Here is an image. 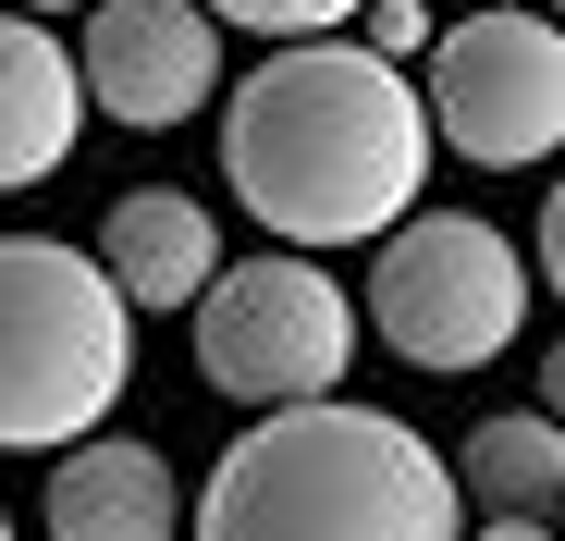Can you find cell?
Masks as SVG:
<instances>
[{
  "mask_svg": "<svg viewBox=\"0 0 565 541\" xmlns=\"http://www.w3.org/2000/svg\"><path fill=\"white\" fill-rule=\"evenodd\" d=\"M430 160L418 74L356 38H270L222 99V172L270 246H369L418 210Z\"/></svg>",
  "mask_w": 565,
  "mask_h": 541,
  "instance_id": "cell-1",
  "label": "cell"
},
{
  "mask_svg": "<svg viewBox=\"0 0 565 541\" xmlns=\"http://www.w3.org/2000/svg\"><path fill=\"white\" fill-rule=\"evenodd\" d=\"M455 468L382 406L296 394L258 406L198 492V541H455Z\"/></svg>",
  "mask_w": 565,
  "mask_h": 541,
  "instance_id": "cell-2",
  "label": "cell"
},
{
  "mask_svg": "<svg viewBox=\"0 0 565 541\" xmlns=\"http://www.w3.org/2000/svg\"><path fill=\"white\" fill-rule=\"evenodd\" d=\"M136 370V308L62 234H0V456L99 431Z\"/></svg>",
  "mask_w": 565,
  "mask_h": 541,
  "instance_id": "cell-3",
  "label": "cell"
},
{
  "mask_svg": "<svg viewBox=\"0 0 565 541\" xmlns=\"http://www.w3.org/2000/svg\"><path fill=\"white\" fill-rule=\"evenodd\" d=\"M382 258H369V332H382L406 370H492V357L529 332L541 284H529V258L516 234H492L480 210H406L369 234Z\"/></svg>",
  "mask_w": 565,
  "mask_h": 541,
  "instance_id": "cell-4",
  "label": "cell"
},
{
  "mask_svg": "<svg viewBox=\"0 0 565 541\" xmlns=\"http://www.w3.org/2000/svg\"><path fill=\"white\" fill-rule=\"evenodd\" d=\"M184 320H198V382L234 406H296V394H332L356 370V296L308 246L210 270L184 296Z\"/></svg>",
  "mask_w": 565,
  "mask_h": 541,
  "instance_id": "cell-5",
  "label": "cell"
},
{
  "mask_svg": "<svg viewBox=\"0 0 565 541\" xmlns=\"http://www.w3.org/2000/svg\"><path fill=\"white\" fill-rule=\"evenodd\" d=\"M430 148H455L467 172H529L565 148V25L516 13V0H480V13L430 25Z\"/></svg>",
  "mask_w": 565,
  "mask_h": 541,
  "instance_id": "cell-6",
  "label": "cell"
},
{
  "mask_svg": "<svg viewBox=\"0 0 565 541\" xmlns=\"http://www.w3.org/2000/svg\"><path fill=\"white\" fill-rule=\"evenodd\" d=\"M86 112H111L136 136H172L210 112L222 86V25L198 0H86V50H74Z\"/></svg>",
  "mask_w": 565,
  "mask_h": 541,
  "instance_id": "cell-7",
  "label": "cell"
},
{
  "mask_svg": "<svg viewBox=\"0 0 565 541\" xmlns=\"http://www.w3.org/2000/svg\"><path fill=\"white\" fill-rule=\"evenodd\" d=\"M50 541H184V480L136 431H74L50 443Z\"/></svg>",
  "mask_w": 565,
  "mask_h": 541,
  "instance_id": "cell-8",
  "label": "cell"
},
{
  "mask_svg": "<svg viewBox=\"0 0 565 541\" xmlns=\"http://www.w3.org/2000/svg\"><path fill=\"white\" fill-rule=\"evenodd\" d=\"M86 136V86H74V50L0 0V198L13 185H50Z\"/></svg>",
  "mask_w": 565,
  "mask_h": 541,
  "instance_id": "cell-9",
  "label": "cell"
},
{
  "mask_svg": "<svg viewBox=\"0 0 565 541\" xmlns=\"http://www.w3.org/2000/svg\"><path fill=\"white\" fill-rule=\"evenodd\" d=\"M99 270H111L124 308H184V296L222 270V234H210V210L184 198V185H136V198H111V222H99Z\"/></svg>",
  "mask_w": 565,
  "mask_h": 541,
  "instance_id": "cell-10",
  "label": "cell"
},
{
  "mask_svg": "<svg viewBox=\"0 0 565 541\" xmlns=\"http://www.w3.org/2000/svg\"><path fill=\"white\" fill-rule=\"evenodd\" d=\"M443 468H455V505L553 517V492H565V431H553V406H541V418H480L467 456H443Z\"/></svg>",
  "mask_w": 565,
  "mask_h": 541,
  "instance_id": "cell-11",
  "label": "cell"
},
{
  "mask_svg": "<svg viewBox=\"0 0 565 541\" xmlns=\"http://www.w3.org/2000/svg\"><path fill=\"white\" fill-rule=\"evenodd\" d=\"M198 13H222V25H246V38H332L356 0H198Z\"/></svg>",
  "mask_w": 565,
  "mask_h": 541,
  "instance_id": "cell-12",
  "label": "cell"
},
{
  "mask_svg": "<svg viewBox=\"0 0 565 541\" xmlns=\"http://www.w3.org/2000/svg\"><path fill=\"white\" fill-rule=\"evenodd\" d=\"M356 50L418 62V50H430V0H356Z\"/></svg>",
  "mask_w": 565,
  "mask_h": 541,
  "instance_id": "cell-13",
  "label": "cell"
},
{
  "mask_svg": "<svg viewBox=\"0 0 565 541\" xmlns=\"http://www.w3.org/2000/svg\"><path fill=\"white\" fill-rule=\"evenodd\" d=\"M455 541H553V517H492V529H455Z\"/></svg>",
  "mask_w": 565,
  "mask_h": 541,
  "instance_id": "cell-14",
  "label": "cell"
},
{
  "mask_svg": "<svg viewBox=\"0 0 565 541\" xmlns=\"http://www.w3.org/2000/svg\"><path fill=\"white\" fill-rule=\"evenodd\" d=\"M13 13H86V0H13Z\"/></svg>",
  "mask_w": 565,
  "mask_h": 541,
  "instance_id": "cell-15",
  "label": "cell"
},
{
  "mask_svg": "<svg viewBox=\"0 0 565 541\" xmlns=\"http://www.w3.org/2000/svg\"><path fill=\"white\" fill-rule=\"evenodd\" d=\"M430 13H443V0H430ZM455 13H480V0H455Z\"/></svg>",
  "mask_w": 565,
  "mask_h": 541,
  "instance_id": "cell-16",
  "label": "cell"
},
{
  "mask_svg": "<svg viewBox=\"0 0 565 541\" xmlns=\"http://www.w3.org/2000/svg\"><path fill=\"white\" fill-rule=\"evenodd\" d=\"M0 541H13V517H0Z\"/></svg>",
  "mask_w": 565,
  "mask_h": 541,
  "instance_id": "cell-17",
  "label": "cell"
}]
</instances>
